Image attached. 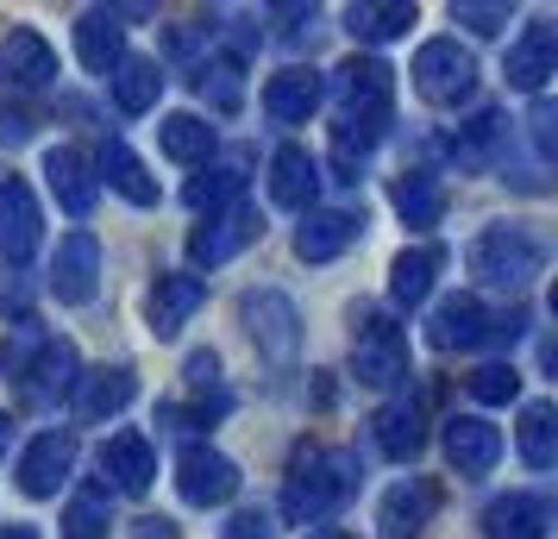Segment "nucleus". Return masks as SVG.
Segmentation results:
<instances>
[{
  "label": "nucleus",
  "instance_id": "0eeeda50",
  "mask_svg": "<svg viewBox=\"0 0 558 539\" xmlns=\"http://www.w3.org/2000/svg\"><path fill=\"white\" fill-rule=\"evenodd\" d=\"M239 314H245V333L257 339L264 358L270 364H295V352H302V314H295V302H289L282 289H257V295H245Z\"/></svg>",
  "mask_w": 558,
  "mask_h": 539
},
{
  "label": "nucleus",
  "instance_id": "412c9836",
  "mask_svg": "<svg viewBox=\"0 0 558 539\" xmlns=\"http://www.w3.org/2000/svg\"><path fill=\"white\" fill-rule=\"evenodd\" d=\"M452 163L458 170H471V176H483V170H496L508 151V113H496V107H483V113H471L464 126L452 132Z\"/></svg>",
  "mask_w": 558,
  "mask_h": 539
},
{
  "label": "nucleus",
  "instance_id": "ddd939ff",
  "mask_svg": "<svg viewBox=\"0 0 558 539\" xmlns=\"http://www.w3.org/2000/svg\"><path fill=\"white\" fill-rule=\"evenodd\" d=\"M257 232H264V213L239 201V207H227V213H214L207 226H195V232H189V257H195L202 270H220L227 257H239L245 245H252Z\"/></svg>",
  "mask_w": 558,
  "mask_h": 539
},
{
  "label": "nucleus",
  "instance_id": "473e14b6",
  "mask_svg": "<svg viewBox=\"0 0 558 539\" xmlns=\"http://www.w3.org/2000/svg\"><path fill=\"white\" fill-rule=\"evenodd\" d=\"M389 201H396V213H402L414 232H433L439 220H446V182L427 176V170H408V176L396 182Z\"/></svg>",
  "mask_w": 558,
  "mask_h": 539
},
{
  "label": "nucleus",
  "instance_id": "c9c22d12",
  "mask_svg": "<svg viewBox=\"0 0 558 539\" xmlns=\"http://www.w3.org/2000/svg\"><path fill=\"white\" fill-rule=\"evenodd\" d=\"M157 145H163V157H177V163H207L220 138H214V126H207L202 113H170L157 126Z\"/></svg>",
  "mask_w": 558,
  "mask_h": 539
},
{
  "label": "nucleus",
  "instance_id": "f8f14e48",
  "mask_svg": "<svg viewBox=\"0 0 558 539\" xmlns=\"http://www.w3.org/2000/svg\"><path fill=\"white\" fill-rule=\"evenodd\" d=\"M157 483V452L151 439L138 433V427H120V433L101 445V489L113 495H145V489Z\"/></svg>",
  "mask_w": 558,
  "mask_h": 539
},
{
  "label": "nucleus",
  "instance_id": "7ed1b4c3",
  "mask_svg": "<svg viewBox=\"0 0 558 539\" xmlns=\"http://www.w3.org/2000/svg\"><path fill=\"white\" fill-rule=\"evenodd\" d=\"M464 264H471V277H477L483 289H527L533 277L546 270V245H539L527 226H489V232L471 238Z\"/></svg>",
  "mask_w": 558,
  "mask_h": 539
},
{
  "label": "nucleus",
  "instance_id": "c756f323",
  "mask_svg": "<svg viewBox=\"0 0 558 539\" xmlns=\"http://www.w3.org/2000/svg\"><path fill=\"white\" fill-rule=\"evenodd\" d=\"M182 201L195 207V213H207V220L239 207L245 201V163H202V176H189Z\"/></svg>",
  "mask_w": 558,
  "mask_h": 539
},
{
  "label": "nucleus",
  "instance_id": "a19ab883",
  "mask_svg": "<svg viewBox=\"0 0 558 539\" xmlns=\"http://www.w3.org/2000/svg\"><path fill=\"white\" fill-rule=\"evenodd\" d=\"M452 20L458 26H471L477 38H496V32L508 26V7H471V0H464V7H452Z\"/></svg>",
  "mask_w": 558,
  "mask_h": 539
},
{
  "label": "nucleus",
  "instance_id": "58836bf2",
  "mask_svg": "<svg viewBox=\"0 0 558 539\" xmlns=\"http://www.w3.org/2000/svg\"><path fill=\"white\" fill-rule=\"evenodd\" d=\"M471 395H477L483 408H502V402H514L521 395V370L514 364H483V370H471Z\"/></svg>",
  "mask_w": 558,
  "mask_h": 539
},
{
  "label": "nucleus",
  "instance_id": "9b49d317",
  "mask_svg": "<svg viewBox=\"0 0 558 539\" xmlns=\"http://www.w3.org/2000/svg\"><path fill=\"white\" fill-rule=\"evenodd\" d=\"M95 289H101V238L95 232H70L51 264V295L63 308H88Z\"/></svg>",
  "mask_w": 558,
  "mask_h": 539
},
{
  "label": "nucleus",
  "instance_id": "79ce46f5",
  "mask_svg": "<svg viewBox=\"0 0 558 539\" xmlns=\"http://www.w3.org/2000/svg\"><path fill=\"white\" fill-rule=\"evenodd\" d=\"M220 539H277V520L264 509H245V514H232L227 527H220Z\"/></svg>",
  "mask_w": 558,
  "mask_h": 539
},
{
  "label": "nucleus",
  "instance_id": "ea45409f",
  "mask_svg": "<svg viewBox=\"0 0 558 539\" xmlns=\"http://www.w3.org/2000/svg\"><path fill=\"white\" fill-rule=\"evenodd\" d=\"M227 408H232V395L220 389L214 402H170V408H157V420H170V427H214Z\"/></svg>",
  "mask_w": 558,
  "mask_h": 539
},
{
  "label": "nucleus",
  "instance_id": "cd10ccee",
  "mask_svg": "<svg viewBox=\"0 0 558 539\" xmlns=\"http://www.w3.org/2000/svg\"><path fill=\"white\" fill-rule=\"evenodd\" d=\"M371 433H377L383 458L408 464V458H421V445H427V414H421V402H383Z\"/></svg>",
  "mask_w": 558,
  "mask_h": 539
},
{
  "label": "nucleus",
  "instance_id": "e433bc0d",
  "mask_svg": "<svg viewBox=\"0 0 558 539\" xmlns=\"http://www.w3.org/2000/svg\"><path fill=\"white\" fill-rule=\"evenodd\" d=\"M107 534H113V495L101 483H88L63 509V539H107Z\"/></svg>",
  "mask_w": 558,
  "mask_h": 539
},
{
  "label": "nucleus",
  "instance_id": "dca6fc26",
  "mask_svg": "<svg viewBox=\"0 0 558 539\" xmlns=\"http://www.w3.org/2000/svg\"><path fill=\"white\" fill-rule=\"evenodd\" d=\"M45 182H51L57 207H63L70 220H88V213H95L101 176H95V163H88L76 145H51V151H45Z\"/></svg>",
  "mask_w": 558,
  "mask_h": 539
},
{
  "label": "nucleus",
  "instance_id": "aec40b11",
  "mask_svg": "<svg viewBox=\"0 0 558 539\" xmlns=\"http://www.w3.org/2000/svg\"><path fill=\"white\" fill-rule=\"evenodd\" d=\"M446 458H452L458 477H489L502 458V433L483 414H452L446 420Z\"/></svg>",
  "mask_w": 558,
  "mask_h": 539
},
{
  "label": "nucleus",
  "instance_id": "c03bdc74",
  "mask_svg": "<svg viewBox=\"0 0 558 539\" xmlns=\"http://www.w3.org/2000/svg\"><path fill=\"white\" fill-rule=\"evenodd\" d=\"M189 383L195 389H220V358H214V352H195V358H189Z\"/></svg>",
  "mask_w": 558,
  "mask_h": 539
},
{
  "label": "nucleus",
  "instance_id": "9d476101",
  "mask_svg": "<svg viewBox=\"0 0 558 539\" xmlns=\"http://www.w3.org/2000/svg\"><path fill=\"white\" fill-rule=\"evenodd\" d=\"M70 470H76V433L70 427H51L20 452V489L32 502H51L57 489L70 483Z\"/></svg>",
  "mask_w": 558,
  "mask_h": 539
},
{
  "label": "nucleus",
  "instance_id": "6e6552de",
  "mask_svg": "<svg viewBox=\"0 0 558 539\" xmlns=\"http://www.w3.org/2000/svg\"><path fill=\"white\" fill-rule=\"evenodd\" d=\"M177 489L189 509H220L239 495V464L214 445H182L177 452Z\"/></svg>",
  "mask_w": 558,
  "mask_h": 539
},
{
  "label": "nucleus",
  "instance_id": "b1692460",
  "mask_svg": "<svg viewBox=\"0 0 558 539\" xmlns=\"http://www.w3.org/2000/svg\"><path fill=\"white\" fill-rule=\"evenodd\" d=\"M483 534L489 539H546L553 534V502H546V495H527V489L496 495V502L483 509Z\"/></svg>",
  "mask_w": 558,
  "mask_h": 539
},
{
  "label": "nucleus",
  "instance_id": "72a5a7b5",
  "mask_svg": "<svg viewBox=\"0 0 558 539\" xmlns=\"http://www.w3.org/2000/svg\"><path fill=\"white\" fill-rule=\"evenodd\" d=\"M95 170H101V176L113 182L132 207H151L157 201V176L145 170V157L132 151V145H120V138H107V145H101V163H95Z\"/></svg>",
  "mask_w": 558,
  "mask_h": 539
},
{
  "label": "nucleus",
  "instance_id": "a878e982",
  "mask_svg": "<svg viewBox=\"0 0 558 539\" xmlns=\"http://www.w3.org/2000/svg\"><path fill=\"white\" fill-rule=\"evenodd\" d=\"M320 76L307 70V63H289V70H277V76L264 82V113L277 120V126H302L307 113L320 107Z\"/></svg>",
  "mask_w": 558,
  "mask_h": 539
},
{
  "label": "nucleus",
  "instance_id": "39448f33",
  "mask_svg": "<svg viewBox=\"0 0 558 539\" xmlns=\"http://www.w3.org/2000/svg\"><path fill=\"white\" fill-rule=\"evenodd\" d=\"M414 95L427 107H458L477 95V57L464 51L458 38H427L421 51H414Z\"/></svg>",
  "mask_w": 558,
  "mask_h": 539
},
{
  "label": "nucleus",
  "instance_id": "7c9ffc66",
  "mask_svg": "<svg viewBox=\"0 0 558 539\" xmlns=\"http://www.w3.org/2000/svg\"><path fill=\"white\" fill-rule=\"evenodd\" d=\"M408 26H414V0H357V7H345V32L364 38V45L408 38Z\"/></svg>",
  "mask_w": 558,
  "mask_h": 539
},
{
  "label": "nucleus",
  "instance_id": "5701e85b",
  "mask_svg": "<svg viewBox=\"0 0 558 539\" xmlns=\"http://www.w3.org/2000/svg\"><path fill=\"white\" fill-rule=\"evenodd\" d=\"M357 226H364V220L345 213V207H307L302 226H295V257H302V264H332V257L357 238Z\"/></svg>",
  "mask_w": 558,
  "mask_h": 539
},
{
  "label": "nucleus",
  "instance_id": "4c0bfd02",
  "mask_svg": "<svg viewBox=\"0 0 558 539\" xmlns=\"http://www.w3.org/2000/svg\"><path fill=\"white\" fill-rule=\"evenodd\" d=\"M195 88H202V101H214L220 113H232V107L245 101V88H239V57H214V63H202V70H195Z\"/></svg>",
  "mask_w": 558,
  "mask_h": 539
},
{
  "label": "nucleus",
  "instance_id": "4be33fe9",
  "mask_svg": "<svg viewBox=\"0 0 558 539\" xmlns=\"http://www.w3.org/2000/svg\"><path fill=\"white\" fill-rule=\"evenodd\" d=\"M76 377H82L76 345H70V339H45L38 358L26 364V402L32 408H51V402H63V395L76 389Z\"/></svg>",
  "mask_w": 558,
  "mask_h": 539
},
{
  "label": "nucleus",
  "instance_id": "f704fd0d",
  "mask_svg": "<svg viewBox=\"0 0 558 539\" xmlns=\"http://www.w3.org/2000/svg\"><path fill=\"white\" fill-rule=\"evenodd\" d=\"M113 101H120V113H151L157 95H163V70H157L151 57H126L120 70H113Z\"/></svg>",
  "mask_w": 558,
  "mask_h": 539
},
{
  "label": "nucleus",
  "instance_id": "423d86ee",
  "mask_svg": "<svg viewBox=\"0 0 558 539\" xmlns=\"http://www.w3.org/2000/svg\"><path fill=\"white\" fill-rule=\"evenodd\" d=\"M352 377L364 389H396L408 377V333L389 320V314H357Z\"/></svg>",
  "mask_w": 558,
  "mask_h": 539
},
{
  "label": "nucleus",
  "instance_id": "c85d7f7f",
  "mask_svg": "<svg viewBox=\"0 0 558 539\" xmlns=\"http://www.w3.org/2000/svg\"><path fill=\"white\" fill-rule=\"evenodd\" d=\"M446 270V245H408L396 264H389V302L396 308H421L433 295V277Z\"/></svg>",
  "mask_w": 558,
  "mask_h": 539
},
{
  "label": "nucleus",
  "instance_id": "f257e3e1",
  "mask_svg": "<svg viewBox=\"0 0 558 539\" xmlns=\"http://www.w3.org/2000/svg\"><path fill=\"white\" fill-rule=\"evenodd\" d=\"M389 101H396V70L383 57H345L332 70V107H339L332 157H339L345 182H357L364 157L377 151V138L389 132Z\"/></svg>",
  "mask_w": 558,
  "mask_h": 539
},
{
  "label": "nucleus",
  "instance_id": "49530a36",
  "mask_svg": "<svg viewBox=\"0 0 558 539\" xmlns=\"http://www.w3.org/2000/svg\"><path fill=\"white\" fill-rule=\"evenodd\" d=\"M307 539H352L345 527H320V534H307Z\"/></svg>",
  "mask_w": 558,
  "mask_h": 539
},
{
  "label": "nucleus",
  "instance_id": "393cba45",
  "mask_svg": "<svg viewBox=\"0 0 558 539\" xmlns=\"http://www.w3.org/2000/svg\"><path fill=\"white\" fill-rule=\"evenodd\" d=\"M314 195H320V163H314V151L307 145H282L270 157V201L289 207V213H307Z\"/></svg>",
  "mask_w": 558,
  "mask_h": 539
},
{
  "label": "nucleus",
  "instance_id": "f3484780",
  "mask_svg": "<svg viewBox=\"0 0 558 539\" xmlns=\"http://www.w3.org/2000/svg\"><path fill=\"white\" fill-rule=\"evenodd\" d=\"M0 82H7L13 95H38V88H51L57 82V51L32 26L7 32V45H0Z\"/></svg>",
  "mask_w": 558,
  "mask_h": 539
},
{
  "label": "nucleus",
  "instance_id": "f03ea898",
  "mask_svg": "<svg viewBox=\"0 0 558 539\" xmlns=\"http://www.w3.org/2000/svg\"><path fill=\"white\" fill-rule=\"evenodd\" d=\"M357 452H339V445H302L289 458V477H282V520L295 527H320L332 509H345L357 495Z\"/></svg>",
  "mask_w": 558,
  "mask_h": 539
},
{
  "label": "nucleus",
  "instance_id": "bb28decb",
  "mask_svg": "<svg viewBox=\"0 0 558 539\" xmlns=\"http://www.w3.org/2000/svg\"><path fill=\"white\" fill-rule=\"evenodd\" d=\"M76 57L95 76H113V70L126 63V26H120V13H107V7L82 13L76 20Z\"/></svg>",
  "mask_w": 558,
  "mask_h": 539
},
{
  "label": "nucleus",
  "instance_id": "a211bd4d",
  "mask_svg": "<svg viewBox=\"0 0 558 539\" xmlns=\"http://www.w3.org/2000/svg\"><path fill=\"white\" fill-rule=\"evenodd\" d=\"M207 302V283L202 277H189V270H170V277H157L151 295H145V320H151L157 339H177L189 320H195V308Z\"/></svg>",
  "mask_w": 558,
  "mask_h": 539
},
{
  "label": "nucleus",
  "instance_id": "de8ad7c7",
  "mask_svg": "<svg viewBox=\"0 0 558 539\" xmlns=\"http://www.w3.org/2000/svg\"><path fill=\"white\" fill-rule=\"evenodd\" d=\"M7 539H38V534H32V527H13V534H7Z\"/></svg>",
  "mask_w": 558,
  "mask_h": 539
},
{
  "label": "nucleus",
  "instance_id": "4468645a",
  "mask_svg": "<svg viewBox=\"0 0 558 539\" xmlns=\"http://www.w3.org/2000/svg\"><path fill=\"white\" fill-rule=\"evenodd\" d=\"M439 483L433 477H408V483H396L389 495H383V509H377V527L383 539H421L433 527V514H439Z\"/></svg>",
  "mask_w": 558,
  "mask_h": 539
},
{
  "label": "nucleus",
  "instance_id": "2eb2a0df",
  "mask_svg": "<svg viewBox=\"0 0 558 539\" xmlns=\"http://www.w3.org/2000/svg\"><path fill=\"white\" fill-rule=\"evenodd\" d=\"M132 395H138V377H132L126 364H101V370H82L76 389H70V408H76L82 427H101L113 414L126 408Z\"/></svg>",
  "mask_w": 558,
  "mask_h": 539
},
{
  "label": "nucleus",
  "instance_id": "20e7f679",
  "mask_svg": "<svg viewBox=\"0 0 558 539\" xmlns=\"http://www.w3.org/2000/svg\"><path fill=\"white\" fill-rule=\"evenodd\" d=\"M521 327H527V308L489 314L477 295H446L427 320V345H439V352H477L489 339H521Z\"/></svg>",
  "mask_w": 558,
  "mask_h": 539
},
{
  "label": "nucleus",
  "instance_id": "a18cd8bd",
  "mask_svg": "<svg viewBox=\"0 0 558 539\" xmlns=\"http://www.w3.org/2000/svg\"><path fill=\"white\" fill-rule=\"evenodd\" d=\"M7 445H13V414L0 408V458H7Z\"/></svg>",
  "mask_w": 558,
  "mask_h": 539
},
{
  "label": "nucleus",
  "instance_id": "1a4fd4ad",
  "mask_svg": "<svg viewBox=\"0 0 558 539\" xmlns=\"http://www.w3.org/2000/svg\"><path fill=\"white\" fill-rule=\"evenodd\" d=\"M38 245H45V207L26 176H7L0 182V252L7 264H32Z\"/></svg>",
  "mask_w": 558,
  "mask_h": 539
},
{
  "label": "nucleus",
  "instance_id": "37998d69",
  "mask_svg": "<svg viewBox=\"0 0 558 539\" xmlns=\"http://www.w3.org/2000/svg\"><path fill=\"white\" fill-rule=\"evenodd\" d=\"M527 132H533V145H539V157H553V101H546V95L533 101V113H527Z\"/></svg>",
  "mask_w": 558,
  "mask_h": 539
},
{
  "label": "nucleus",
  "instance_id": "6ab92c4d",
  "mask_svg": "<svg viewBox=\"0 0 558 539\" xmlns=\"http://www.w3.org/2000/svg\"><path fill=\"white\" fill-rule=\"evenodd\" d=\"M553 76H558V26L553 20H533V26L514 38V51H508V88L539 95Z\"/></svg>",
  "mask_w": 558,
  "mask_h": 539
},
{
  "label": "nucleus",
  "instance_id": "2f4dec72",
  "mask_svg": "<svg viewBox=\"0 0 558 539\" xmlns=\"http://www.w3.org/2000/svg\"><path fill=\"white\" fill-rule=\"evenodd\" d=\"M514 445H521V464H527V470H553V464H558V408L546 402V395L521 408Z\"/></svg>",
  "mask_w": 558,
  "mask_h": 539
}]
</instances>
